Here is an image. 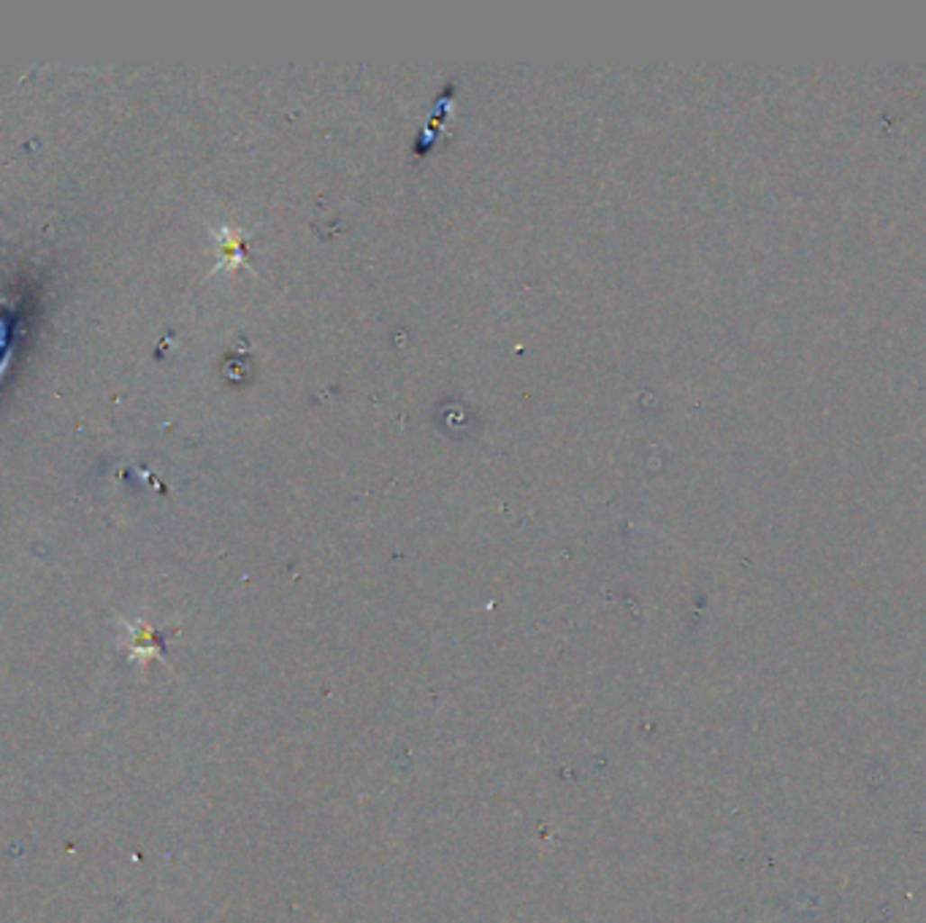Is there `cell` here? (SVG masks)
Segmentation results:
<instances>
[{"label": "cell", "mask_w": 926, "mask_h": 923, "mask_svg": "<svg viewBox=\"0 0 926 923\" xmlns=\"http://www.w3.org/2000/svg\"><path fill=\"white\" fill-rule=\"evenodd\" d=\"M244 231L239 228H222L217 236V258H220V268H236L244 263Z\"/></svg>", "instance_id": "1"}]
</instances>
